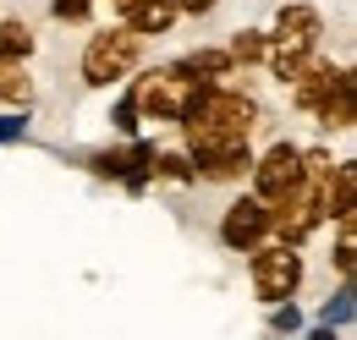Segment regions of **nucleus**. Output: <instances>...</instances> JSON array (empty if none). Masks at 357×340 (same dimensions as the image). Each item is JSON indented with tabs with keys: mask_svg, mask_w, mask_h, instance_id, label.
<instances>
[{
	"mask_svg": "<svg viewBox=\"0 0 357 340\" xmlns=\"http://www.w3.org/2000/svg\"><path fill=\"white\" fill-rule=\"evenodd\" d=\"M264 116H259V105L242 93V88L231 83H204V93L192 99V110L181 116L176 127L187 137V160H198V154H220V148H242L253 127H259Z\"/></svg>",
	"mask_w": 357,
	"mask_h": 340,
	"instance_id": "obj_1",
	"label": "nucleus"
},
{
	"mask_svg": "<svg viewBox=\"0 0 357 340\" xmlns=\"http://www.w3.org/2000/svg\"><path fill=\"white\" fill-rule=\"evenodd\" d=\"M269 49H264V66L275 83H291L303 66H308L313 55H319V39H324V17H319V6H303V0H291V6H280L275 11V28L264 33Z\"/></svg>",
	"mask_w": 357,
	"mask_h": 340,
	"instance_id": "obj_2",
	"label": "nucleus"
},
{
	"mask_svg": "<svg viewBox=\"0 0 357 340\" xmlns=\"http://www.w3.org/2000/svg\"><path fill=\"white\" fill-rule=\"evenodd\" d=\"M204 93L198 77H187L176 72V61L171 66H154V72H143L132 88H127V99L137 105V116L143 121H181L187 110H192V99Z\"/></svg>",
	"mask_w": 357,
	"mask_h": 340,
	"instance_id": "obj_3",
	"label": "nucleus"
},
{
	"mask_svg": "<svg viewBox=\"0 0 357 340\" xmlns=\"http://www.w3.org/2000/svg\"><path fill=\"white\" fill-rule=\"evenodd\" d=\"M137 61H143V39H137V33H127L121 22H116V28H99V33H89V44H83V83L89 88H116L137 72Z\"/></svg>",
	"mask_w": 357,
	"mask_h": 340,
	"instance_id": "obj_4",
	"label": "nucleus"
},
{
	"mask_svg": "<svg viewBox=\"0 0 357 340\" xmlns=\"http://www.w3.org/2000/svg\"><path fill=\"white\" fill-rule=\"evenodd\" d=\"M248 181H253V198L269 203V209H280L286 198H297L303 192V148L297 143H269L264 154H253V170H248Z\"/></svg>",
	"mask_w": 357,
	"mask_h": 340,
	"instance_id": "obj_5",
	"label": "nucleus"
},
{
	"mask_svg": "<svg viewBox=\"0 0 357 340\" xmlns=\"http://www.w3.org/2000/svg\"><path fill=\"white\" fill-rule=\"evenodd\" d=\"M248 275H253V291L269 307H280V302L297 297V286H303V253L280 247V242H264V247L248 253Z\"/></svg>",
	"mask_w": 357,
	"mask_h": 340,
	"instance_id": "obj_6",
	"label": "nucleus"
},
{
	"mask_svg": "<svg viewBox=\"0 0 357 340\" xmlns=\"http://www.w3.org/2000/svg\"><path fill=\"white\" fill-rule=\"evenodd\" d=\"M220 242L231 253H253V247H264L269 242V203H259L253 192H242V198H231L220 214Z\"/></svg>",
	"mask_w": 357,
	"mask_h": 340,
	"instance_id": "obj_7",
	"label": "nucleus"
},
{
	"mask_svg": "<svg viewBox=\"0 0 357 340\" xmlns=\"http://www.w3.org/2000/svg\"><path fill=\"white\" fill-rule=\"evenodd\" d=\"M341 83H352V72H347V66H324V61L313 55V61H308V66H303V72H297L286 88H291V105L313 116V110H319V105H324V99H330Z\"/></svg>",
	"mask_w": 357,
	"mask_h": 340,
	"instance_id": "obj_8",
	"label": "nucleus"
},
{
	"mask_svg": "<svg viewBox=\"0 0 357 340\" xmlns=\"http://www.w3.org/2000/svg\"><path fill=\"white\" fill-rule=\"evenodd\" d=\"M149 160H154L149 143H132V148H99V154H89V170H93V176H116V181H127V187H143V181H149Z\"/></svg>",
	"mask_w": 357,
	"mask_h": 340,
	"instance_id": "obj_9",
	"label": "nucleus"
},
{
	"mask_svg": "<svg viewBox=\"0 0 357 340\" xmlns=\"http://www.w3.org/2000/svg\"><path fill=\"white\" fill-rule=\"evenodd\" d=\"M116 22L137 33V39H160V33H171L176 28V6L171 0H116Z\"/></svg>",
	"mask_w": 357,
	"mask_h": 340,
	"instance_id": "obj_10",
	"label": "nucleus"
},
{
	"mask_svg": "<svg viewBox=\"0 0 357 340\" xmlns=\"http://www.w3.org/2000/svg\"><path fill=\"white\" fill-rule=\"evenodd\" d=\"M248 170H253V148L242 143V148H220V154H198L192 160V181H248Z\"/></svg>",
	"mask_w": 357,
	"mask_h": 340,
	"instance_id": "obj_11",
	"label": "nucleus"
},
{
	"mask_svg": "<svg viewBox=\"0 0 357 340\" xmlns=\"http://www.w3.org/2000/svg\"><path fill=\"white\" fill-rule=\"evenodd\" d=\"M319 203H324V219H335V225L357 214V165H352V160H335L324 192H319Z\"/></svg>",
	"mask_w": 357,
	"mask_h": 340,
	"instance_id": "obj_12",
	"label": "nucleus"
},
{
	"mask_svg": "<svg viewBox=\"0 0 357 340\" xmlns=\"http://www.w3.org/2000/svg\"><path fill=\"white\" fill-rule=\"evenodd\" d=\"M313 121L324 132H352V121H357V83H341L319 110H313Z\"/></svg>",
	"mask_w": 357,
	"mask_h": 340,
	"instance_id": "obj_13",
	"label": "nucleus"
},
{
	"mask_svg": "<svg viewBox=\"0 0 357 340\" xmlns=\"http://www.w3.org/2000/svg\"><path fill=\"white\" fill-rule=\"evenodd\" d=\"M39 49V33L22 17H0V61L6 66H28V55Z\"/></svg>",
	"mask_w": 357,
	"mask_h": 340,
	"instance_id": "obj_14",
	"label": "nucleus"
},
{
	"mask_svg": "<svg viewBox=\"0 0 357 340\" xmlns=\"http://www.w3.org/2000/svg\"><path fill=\"white\" fill-rule=\"evenodd\" d=\"M176 72L198 77V83H220V77H231L236 66H231L225 49H192V55H181V61H176Z\"/></svg>",
	"mask_w": 357,
	"mask_h": 340,
	"instance_id": "obj_15",
	"label": "nucleus"
},
{
	"mask_svg": "<svg viewBox=\"0 0 357 340\" xmlns=\"http://www.w3.org/2000/svg\"><path fill=\"white\" fill-rule=\"evenodd\" d=\"M0 105H17V110L33 105V77H28V66H6V61H0Z\"/></svg>",
	"mask_w": 357,
	"mask_h": 340,
	"instance_id": "obj_16",
	"label": "nucleus"
},
{
	"mask_svg": "<svg viewBox=\"0 0 357 340\" xmlns=\"http://www.w3.org/2000/svg\"><path fill=\"white\" fill-rule=\"evenodd\" d=\"M225 55H231V66H264V49H269V39L259 33V28H242L231 44H220Z\"/></svg>",
	"mask_w": 357,
	"mask_h": 340,
	"instance_id": "obj_17",
	"label": "nucleus"
},
{
	"mask_svg": "<svg viewBox=\"0 0 357 340\" xmlns=\"http://www.w3.org/2000/svg\"><path fill=\"white\" fill-rule=\"evenodd\" d=\"M149 181H192V160L187 154H154L149 160Z\"/></svg>",
	"mask_w": 357,
	"mask_h": 340,
	"instance_id": "obj_18",
	"label": "nucleus"
},
{
	"mask_svg": "<svg viewBox=\"0 0 357 340\" xmlns=\"http://www.w3.org/2000/svg\"><path fill=\"white\" fill-rule=\"evenodd\" d=\"M352 258H357V236H352V219H341V236H335V269H341V280L352 275Z\"/></svg>",
	"mask_w": 357,
	"mask_h": 340,
	"instance_id": "obj_19",
	"label": "nucleus"
},
{
	"mask_svg": "<svg viewBox=\"0 0 357 340\" xmlns=\"http://www.w3.org/2000/svg\"><path fill=\"white\" fill-rule=\"evenodd\" d=\"M93 0H50V17H61V22H89Z\"/></svg>",
	"mask_w": 357,
	"mask_h": 340,
	"instance_id": "obj_20",
	"label": "nucleus"
},
{
	"mask_svg": "<svg viewBox=\"0 0 357 340\" xmlns=\"http://www.w3.org/2000/svg\"><path fill=\"white\" fill-rule=\"evenodd\" d=\"M137 121H143V116H137V105H132V99H121V105H116V127L132 137V132H137Z\"/></svg>",
	"mask_w": 357,
	"mask_h": 340,
	"instance_id": "obj_21",
	"label": "nucleus"
},
{
	"mask_svg": "<svg viewBox=\"0 0 357 340\" xmlns=\"http://www.w3.org/2000/svg\"><path fill=\"white\" fill-rule=\"evenodd\" d=\"M171 6H176V17H209L220 0H171Z\"/></svg>",
	"mask_w": 357,
	"mask_h": 340,
	"instance_id": "obj_22",
	"label": "nucleus"
},
{
	"mask_svg": "<svg viewBox=\"0 0 357 340\" xmlns=\"http://www.w3.org/2000/svg\"><path fill=\"white\" fill-rule=\"evenodd\" d=\"M110 6H116V0H110Z\"/></svg>",
	"mask_w": 357,
	"mask_h": 340,
	"instance_id": "obj_23",
	"label": "nucleus"
}]
</instances>
